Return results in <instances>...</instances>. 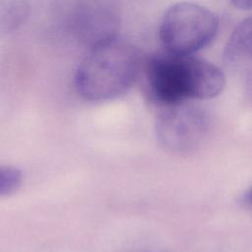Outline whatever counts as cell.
<instances>
[{
	"instance_id": "cell-1",
	"label": "cell",
	"mask_w": 252,
	"mask_h": 252,
	"mask_svg": "<svg viewBox=\"0 0 252 252\" xmlns=\"http://www.w3.org/2000/svg\"><path fill=\"white\" fill-rule=\"evenodd\" d=\"M143 63L150 93L164 106L213 98L225 86L224 74L218 66L193 55L162 50Z\"/></svg>"
},
{
	"instance_id": "cell-2",
	"label": "cell",
	"mask_w": 252,
	"mask_h": 252,
	"mask_svg": "<svg viewBox=\"0 0 252 252\" xmlns=\"http://www.w3.org/2000/svg\"><path fill=\"white\" fill-rule=\"evenodd\" d=\"M142 67L137 48L116 36L89 48L76 71V89L90 101L117 98L132 87Z\"/></svg>"
},
{
	"instance_id": "cell-3",
	"label": "cell",
	"mask_w": 252,
	"mask_h": 252,
	"mask_svg": "<svg viewBox=\"0 0 252 252\" xmlns=\"http://www.w3.org/2000/svg\"><path fill=\"white\" fill-rule=\"evenodd\" d=\"M219 30L218 17L208 8L193 2H178L167 9L159 27L164 50L192 55L208 46Z\"/></svg>"
},
{
	"instance_id": "cell-4",
	"label": "cell",
	"mask_w": 252,
	"mask_h": 252,
	"mask_svg": "<svg viewBox=\"0 0 252 252\" xmlns=\"http://www.w3.org/2000/svg\"><path fill=\"white\" fill-rule=\"evenodd\" d=\"M209 131L210 120L206 112L185 102L165 106L156 123L159 144L174 153L196 150L203 144Z\"/></svg>"
},
{
	"instance_id": "cell-5",
	"label": "cell",
	"mask_w": 252,
	"mask_h": 252,
	"mask_svg": "<svg viewBox=\"0 0 252 252\" xmlns=\"http://www.w3.org/2000/svg\"><path fill=\"white\" fill-rule=\"evenodd\" d=\"M76 24L88 48L117 36L120 24L118 0H78Z\"/></svg>"
},
{
	"instance_id": "cell-6",
	"label": "cell",
	"mask_w": 252,
	"mask_h": 252,
	"mask_svg": "<svg viewBox=\"0 0 252 252\" xmlns=\"http://www.w3.org/2000/svg\"><path fill=\"white\" fill-rule=\"evenodd\" d=\"M229 63L252 62V17L242 20L231 32L224 48Z\"/></svg>"
},
{
	"instance_id": "cell-7",
	"label": "cell",
	"mask_w": 252,
	"mask_h": 252,
	"mask_svg": "<svg viewBox=\"0 0 252 252\" xmlns=\"http://www.w3.org/2000/svg\"><path fill=\"white\" fill-rule=\"evenodd\" d=\"M23 182L22 171L12 165L0 164V197L16 192Z\"/></svg>"
},
{
	"instance_id": "cell-8",
	"label": "cell",
	"mask_w": 252,
	"mask_h": 252,
	"mask_svg": "<svg viewBox=\"0 0 252 252\" xmlns=\"http://www.w3.org/2000/svg\"><path fill=\"white\" fill-rule=\"evenodd\" d=\"M234 7L241 10L252 9V0H230Z\"/></svg>"
},
{
	"instance_id": "cell-9",
	"label": "cell",
	"mask_w": 252,
	"mask_h": 252,
	"mask_svg": "<svg viewBox=\"0 0 252 252\" xmlns=\"http://www.w3.org/2000/svg\"><path fill=\"white\" fill-rule=\"evenodd\" d=\"M241 201L245 206L252 209V185L244 192V194L242 195Z\"/></svg>"
},
{
	"instance_id": "cell-10",
	"label": "cell",
	"mask_w": 252,
	"mask_h": 252,
	"mask_svg": "<svg viewBox=\"0 0 252 252\" xmlns=\"http://www.w3.org/2000/svg\"><path fill=\"white\" fill-rule=\"evenodd\" d=\"M246 94L248 98L251 100L252 102V72L250 73L249 77L247 78V82H246Z\"/></svg>"
}]
</instances>
